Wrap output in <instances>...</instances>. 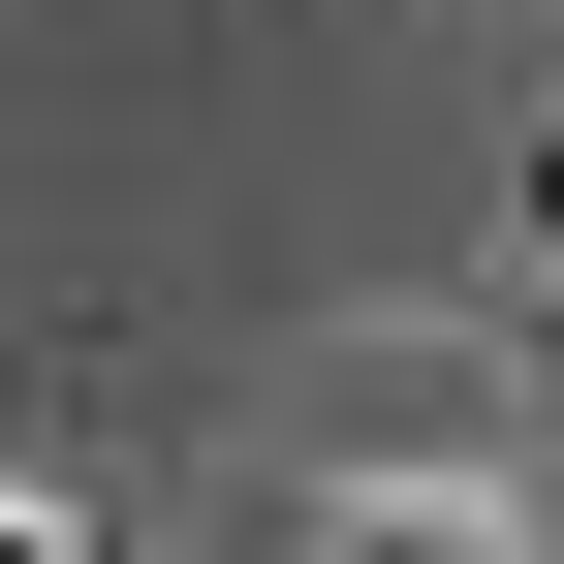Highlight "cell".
Returning a JSON list of instances; mask_svg holds the SVG:
<instances>
[{
  "label": "cell",
  "mask_w": 564,
  "mask_h": 564,
  "mask_svg": "<svg viewBox=\"0 0 564 564\" xmlns=\"http://www.w3.org/2000/svg\"><path fill=\"white\" fill-rule=\"evenodd\" d=\"M282 564H533L502 502H408V470H345V502H282Z\"/></svg>",
  "instance_id": "1"
},
{
  "label": "cell",
  "mask_w": 564,
  "mask_h": 564,
  "mask_svg": "<svg viewBox=\"0 0 564 564\" xmlns=\"http://www.w3.org/2000/svg\"><path fill=\"white\" fill-rule=\"evenodd\" d=\"M0 564H95V533H63V502H32V470H0Z\"/></svg>",
  "instance_id": "2"
}]
</instances>
